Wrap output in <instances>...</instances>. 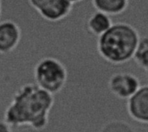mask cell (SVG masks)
Masks as SVG:
<instances>
[{
    "instance_id": "1",
    "label": "cell",
    "mask_w": 148,
    "mask_h": 132,
    "mask_svg": "<svg viewBox=\"0 0 148 132\" xmlns=\"http://www.w3.org/2000/svg\"><path fill=\"white\" fill-rule=\"evenodd\" d=\"M54 103V95L36 84L28 83L14 93L3 119L11 127L28 126L34 131H42L49 125Z\"/></svg>"
},
{
    "instance_id": "2",
    "label": "cell",
    "mask_w": 148,
    "mask_h": 132,
    "mask_svg": "<svg viewBox=\"0 0 148 132\" xmlns=\"http://www.w3.org/2000/svg\"><path fill=\"white\" fill-rule=\"evenodd\" d=\"M140 35L138 30L127 22H116L97 40L99 55L107 62L121 65L134 55Z\"/></svg>"
},
{
    "instance_id": "3",
    "label": "cell",
    "mask_w": 148,
    "mask_h": 132,
    "mask_svg": "<svg viewBox=\"0 0 148 132\" xmlns=\"http://www.w3.org/2000/svg\"><path fill=\"white\" fill-rule=\"evenodd\" d=\"M36 85L42 90L55 95L60 93L68 80V70L65 65L55 57H43L34 67Z\"/></svg>"
},
{
    "instance_id": "4",
    "label": "cell",
    "mask_w": 148,
    "mask_h": 132,
    "mask_svg": "<svg viewBox=\"0 0 148 132\" xmlns=\"http://www.w3.org/2000/svg\"><path fill=\"white\" fill-rule=\"evenodd\" d=\"M111 93L120 99L128 100L140 89V82L137 76L131 73H116L108 80Z\"/></svg>"
},
{
    "instance_id": "5",
    "label": "cell",
    "mask_w": 148,
    "mask_h": 132,
    "mask_svg": "<svg viewBox=\"0 0 148 132\" xmlns=\"http://www.w3.org/2000/svg\"><path fill=\"white\" fill-rule=\"evenodd\" d=\"M22 29L17 22L6 19L0 21V54H9L19 46Z\"/></svg>"
},
{
    "instance_id": "6",
    "label": "cell",
    "mask_w": 148,
    "mask_h": 132,
    "mask_svg": "<svg viewBox=\"0 0 148 132\" xmlns=\"http://www.w3.org/2000/svg\"><path fill=\"white\" fill-rule=\"evenodd\" d=\"M129 117L137 123L148 125V85L141 86L127 103Z\"/></svg>"
},
{
    "instance_id": "7",
    "label": "cell",
    "mask_w": 148,
    "mask_h": 132,
    "mask_svg": "<svg viewBox=\"0 0 148 132\" xmlns=\"http://www.w3.org/2000/svg\"><path fill=\"white\" fill-rule=\"evenodd\" d=\"M73 9L74 4L69 0H48L37 11L44 20L58 22L66 19Z\"/></svg>"
},
{
    "instance_id": "8",
    "label": "cell",
    "mask_w": 148,
    "mask_h": 132,
    "mask_svg": "<svg viewBox=\"0 0 148 132\" xmlns=\"http://www.w3.org/2000/svg\"><path fill=\"white\" fill-rule=\"evenodd\" d=\"M113 24L110 16L100 11H95L87 19L86 29L89 34L100 37L106 33Z\"/></svg>"
},
{
    "instance_id": "9",
    "label": "cell",
    "mask_w": 148,
    "mask_h": 132,
    "mask_svg": "<svg viewBox=\"0 0 148 132\" xmlns=\"http://www.w3.org/2000/svg\"><path fill=\"white\" fill-rule=\"evenodd\" d=\"M96 11L108 16H118L124 13L129 4V0H92Z\"/></svg>"
},
{
    "instance_id": "10",
    "label": "cell",
    "mask_w": 148,
    "mask_h": 132,
    "mask_svg": "<svg viewBox=\"0 0 148 132\" xmlns=\"http://www.w3.org/2000/svg\"><path fill=\"white\" fill-rule=\"evenodd\" d=\"M136 65L148 73V36H142L135 50L134 58Z\"/></svg>"
},
{
    "instance_id": "11",
    "label": "cell",
    "mask_w": 148,
    "mask_h": 132,
    "mask_svg": "<svg viewBox=\"0 0 148 132\" xmlns=\"http://www.w3.org/2000/svg\"><path fill=\"white\" fill-rule=\"evenodd\" d=\"M101 132H135L131 125L123 121H112L105 125Z\"/></svg>"
},
{
    "instance_id": "12",
    "label": "cell",
    "mask_w": 148,
    "mask_h": 132,
    "mask_svg": "<svg viewBox=\"0 0 148 132\" xmlns=\"http://www.w3.org/2000/svg\"><path fill=\"white\" fill-rule=\"evenodd\" d=\"M48 0H29V4L31 5L32 8L38 10Z\"/></svg>"
},
{
    "instance_id": "13",
    "label": "cell",
    "mask_w": 148,
    "mask_h": 132,
    "mask_svg": "<svg viewBox=\"0 0 148 132\" xmlns=\"http://www.w3.org/2000/svg\"><path fill=\"white\" fill-rule=\"evenodd\" d=\"M11 126L3 119L0 120V132H12Z\"/></svg>"
},
{
    "instance_id": "14",
    "label": "cell",
    "mask_w": 148,
    "mask_h": 132,
    "mask_svg": "<svg viewBox=\"0 0 148 132\" xmlns=\"http://www.w3.org/2000/svg\"><path fill=\"white\" fill-rule=\"evenodd\" d=\"M70 3H72L73 4H75V3H81V2H82V1H84V0H69Z\"/></svg>"
},
{
    "instance_id": "15",
    "label": "cell",
    "mask_w": 148,
    "mask_h": 132,
    "mask_svg": "<svg viewBox=\"0 0 148 132\" xmlns=\"http://www.w3.org/2000/svg\"><path fill=\"white\" fill-rule=\"evenodd\" d=\"M1 15H2V4H1V0H0V21H1Z\"/></svg>"
},
{
    "instance_id": "16",
    "label": "cell",
    "mask_w": 148,
    "mask_h": 132,
    "mask_svg": "<svg viewBox=\"0 0 148 132\" xmlns=\"http://www.w3.org/2000/svg\"><path fill=\"white\" fill-rule=\"evenodd\" d=\"M147 75H148V73H147Z\"/></svg>"
}]
</instances>
